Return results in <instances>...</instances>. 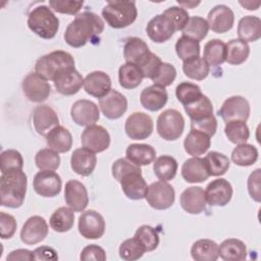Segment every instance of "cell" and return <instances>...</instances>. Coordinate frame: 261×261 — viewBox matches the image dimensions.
<instances>
[{"mask_svg": "<svg viewBox=\"0 0 261 261\" xmlns=\"http://www.w3.org/2000/svg\"><path fill=\"white\" fill-rule=\"evenodd\" d=\"M112 176L120 182L121 190L130 200H142L146 197L148 186L142 176L141 167L125 158L114 161L111 167Z\"/></svg>", "mask_w": 261, "mask_h": 261, "instance_id": "6da1fadb", "label": "cell"}, {"mask_svg": "<svg viewBox=\"0 0 261 261\" xmlns=\"http://www.w3.org/2000/svg\"><path fill=\"white\" fill-rule=\"evenodd\" d=\"M104 31V21L94 12L85 11L69 22L64 33L65 42L73 48L85 46Z\"/></svg>", "mask_w": 261, "mask_h": 261, "instance_id": "7a4b0ae2", "label": "cell"}, {"mask_svg": "<svg viewBox=\"0 0 261 261\" xmlns=\"http://www.w3.org/2000/svg\"><path fill=\"white\" fill-rule=\"evenodd\" d=\"M28 177L22 169H12L0 177L1 205L7 208H19L27 194Z\"/></svg>", "mask_w": 261, "mask_h": 261, "instance_id": "3957f363", "label": "cell"}, {"mask_svg": "<svg viewBox=\"0 0 261 261\" xmlns=\"http://www.w3.org/2000/svg\"><path fill=\"white\" fill-rule=\"evenodd\" d=\"M29 29L42 39H53L59 29V19L51 8L39 5L31 10L28 15Z\"/></svg>", "mask_w": 261, "mask_h": 261, "instance_id": "277c9868", "label": "cell"}, {"mask_svg": "<svg viewBox=\"0 0 261 261\" xmlns=\"http://www.w3.org/2000/svg\"><path fill=\"white\" fill-rule=\"evenodd\" d=\"M102 16L113 29H123L132 24L138 16L136 2L109 1L102 9Z\"/></svg>", "mask_w": 261, "mask_h": 261, "instance_id": "5b68a950", "label": "cell"}, {"mask_svg": "<svg viewBox=\"0 0 261 261\" xmlns=\"http://www.w3.org/2000/svg\"><path fill=\"white\" fill-rule=\"evenodd\" d=\"M72 67H74L72 55L66 51L57 50L40 57L36 62L35 71L47 81H54L58 73Z\"/></svg>", "mask_w": 261, "mask_h": 261, "instance_id": "8992f818", "label": "cell"}, {"mask_svg": "<svg viewBox=\"0 0 261 261\" xmlns=\"http://www.w3.org/2000/svg\"><path fill=\"white\" fill-rule=\"evenodd\" d=\"M156 128L158 135L165 141H175L184 133L185 119L179 111L166 109L159 114Z\"/></svg>", "mask_w": 261, "mask_h": 261, "instance_id": "52a82bcc", "label": "cell"}, {"mask_svg": "<svg viewBox=\"0 0 261 261\" xmlns=\"http://www.w3.org/2000/svg\"><path fill=\"white\" fill-rule=\"evenodd\" d=\"M145 199L152 208L156 210H165L173 205L175 192L167 181L158 180L148 187Z\"/></svg>", "mask_w": 261, "mask_h": 261, "instance_id": "ba28073f", "label": "cell"}, {"mask_svg": "<svg viewBox=\"0 0 261 261\" xmlns=\"http://www.w3.org/2000/svg\"><path fill=\"white\" fill-rule=\"evenodd\" d=\"M21 88L25 97L35 103L46 101L51 93V87L47 80L37 72L29 73L23 79Z\"/></svg>", "mask_w": 261, "mask_h": 261, "instance_id": "9c48e42d", "label": "cell"}, {"mask_svg": "<svg viewBox=\"0 0 261 261\" xmlns=\"http://www.w3.org/2000/svg\"><path fill=\"white\" fill-rule=\"evenodd\" d=\"M217 114L224 122L232 120L247 121L250 115V104L242 96H231L223 102Z\"/></svg>", "mask_w": 261, "mask_h": 261, "instance_id": "30bf717a", "label": "cell"}, {"mask_svg": "<svg viewBox=\"0 0 261 261\" xmlns=\"http://www.w3.org/2000/svg\"><path fill=\"white\" fill-rule=\"evenodd\" d=\"M33 187L35 192L41 197L53 198L60 193L62 180L60 175L54 170H41L36 173Z\"/></svg>", "mask_w": 261, "mask_h": 261, "instance_id": "8fae6325", "label": "cell"}, {"mask_svg": "<svg viewBox=\"0 0 261 261\" xmlns=\"http://www.w3.org/2000/svg\"><path fill=\"white\" fill-rule=\"evenodd\" d=\"M79 232L85 239H100L105 232L104 217L95 210L84 211L79 217Z\"/></svg>", "mask_w": 261, "mask_h": 261, "instance_id": "7c38bea8", "label": "cell"}, {"mask_svg": "<svg viewBox=\"0 0 261 261\" xmlns=\"http://www.w3.org/2000/svg\"><path fill=\"white\" fill-rule=\"evenodd\" d=\"M81 143L84 148L94 153H100L108 149L110 145V135L103 126L93 124L83 130Z\"/></svg>", "mask_w": 261, "mask_h": 261, "instance_id": "4fadbf2b", "label": "cell"}, {"mask_svg": "<svg viewBox=\"0 0 261 261\" xmlns=\"http://www.w3.org/2000/svg\"><path fill=\"white\" fill-rule=\"evenodd\" d=\"M154 128L152 118L144 112H134L124 124V130L132 140H145L151 136Z\"/></svg>", "mask_w": 261, "mask_h": 261, "instance_id": "5bb4252c", "label": "cell"}, {"mask_svg": "<svg viewBox=\"0 0 261 261\" xmlns=\"http://www.w3.org/2000/svg\"><path fill=\"white\" fill-rule=\"evenodd\" d=\"M70 116L73 122L81 126H90L95 124L100 118L98 106L86 99L75 101L70 109Z\"/></svg>", "mask_w": 261, "mask_h": 261, "instance_id": "9a60e30c", "label": "cell"}, {"mask_svg": "<svg viewBox=\"0 0 261 261\" xmlns=\"http://www.w3.org/2000/svg\"><path fill=\"white\" fill-rule=\"evenodd\" d=\"M206 202L210 206L223 207L227 205L232 197V187L224 178H217L208 184L205 190Z\"/></svg>", "mask_w": 261, "mask_h": 261, "instance_id": "2e32d148", "label": "cell"}, {"mask_svg": "<svg viewBox=\"0 0 261 261\" xmlns=\"http://www.w3.org/2000/svg\"><path fill=\"white\" fill-rule=\"evenodd\" d=\"M99 107L106 118L118 119L127 109V100L121 93L111 89L108 94L99 99Z\"/></svg>", "mask_w": 261, "mask_h": 261, "instance_id": "e0dca14e", "label": "cell"}, {"mask_svg": "<svg viewBox=\"0 0 261 261\" xmlns=\"http://www.w3.org/2000/svg\"><path fill=\"white\" fill-rule=\"evenodd\" d=\"M48 224L46 220L39 216L34 215L28 218L20 230V240L25 245L38 244L47 237Z\"/></svg>", "mask_w": 261, "mask_h": 261, "instance_id": "ac0fdd59", "label": "cell"}, {"mask_svg": "<svg viewBox=\"0 0 261 261\" xmlns=\"http://www.w3.org/2000/svg\"><path fill=\"white\" fill-rule=\"evenodd\" d=\"M148 37L155 43H163L169 40L176 32L172 20L163 13L154 16L146 27Z\"/></svg>", "mask_w": 261, "mask_h": 261, "instance_id": "d6986e66", "label": "cell"}, {"mask_svg": "<svg viewBox=\"0 0 261 261\" xmlns=\"http://www.w3.org/2000/svg\"><path fill=\"white\" fill-rule=\"evenodd\" d=\"M207 22L209 29L214 33L223 34L231 30L234 22V14L232 10L223 4L214 6L208 13Z\"/></svg>", "mask_w": 261, "mask_h": 261, "instance_id": "ffe728a7", "label": "cell"}, {"mask_svg": "<svg viewBox=\"0 0 261 261\" xmlns=\"http://www.w3.org/2000/svg\"><path fill=\"white\" fill-rule=\"evenodd\" d=\"M64 199L67 206L74 212L84 211L89 204L88 191L85 185L75 179H70L65 184Z\"/></svg>", "mask_w": 261, "mask_h": 261, "instance_id": "44dd1931", "label": "cell"}, {"mask_svg": "<svg viewBox=\"0 0 261 261\" xmlns=\"http://www.w3.org/2000/svg\"><path fill=\"white\" fill-rule=\"evenodd\" d=\"M54 87L58 93L65 96L76 94L84 86L83 75L74 68H68L56 75L53 81Z\"/></svg>", "mask_w": 261, "mask_h": 261, "instance_id": "7402d4cb", "label": "cell"}, {"mask_svg": "<svg viewBox=\"0 0 261 261\" xmlns=\"http://www.w3.org/2000/svg\"><path fill=\"white\" fill-rule=\"evenodd\" d=\"M33 123L36 132L47 136L50 130L59 125V118L55 110L48 105H39L33 112Z\"/></svg>", "mask_w": 261, "mask_h": 261, "instance_id": "603a6c76", "label": "cell"}, {"mask_svg": "<svg viewBox=\"0 0 261 261\" xmlns=\"http://www.w3.org/2000/svg\"><path fill=\"white\" fill-rule=\"evenodd\" d=\"M179 203L186 212L200 214L206 208L205 191L201 187H190L181 193Z\"/></svg>", "mask_w": 261, "mask_h": 261, "instance_id": "cb8c5ba5", "label": "cell"}, {"mask_svg": "<svg viewBox=\"0 0 261 261\" xmlns=\"http://www.w3.org/2000/svg\"><path fill=\"white\" fill-rule=\"evenodd\" d=\"M84 89L89 95L100 99L111 90L110 76L101 70L92 71L84 79Z\"/></svg>", "mask_w": 261, "mask_h": 261, "instance_id": "d4e9b609", "label": "cell"}, {"mask_svg": "<svg viewBox=\"0 0 261 261\" xmlns=\"http://www.w3.org/2000/svg\"><path fill=\"white\" fill-rule=\"evenodd\" d=\"M97 165V157L94 152L86 148H77L70 157L71 169L79 175H90Z\"/></svg>", "mask_w": 261, "mask_h": 261, "instance_id": "484cf974", "label": "cell"}, {"mask_svg": "<svg viewBox=\"0 0 261 261\" xmlns=\"http://www.w3.org/2000/svg\"><path fill=\"white\" fill-rule=\"evenodd\" d=\"M168 99L167 92L165 88L152 85L145 88L141 95L140 101L142 106L149 111H158L165 106Z\"/></svg>", "mask_w": 261, "mask_h": 261, "instance_id": "4316f807", "label": "cell"}, {"mask_svg": "<svg viewBox=\"0 0 261 261\" xmlns=\"http://www.w3.org/2000/svg\"><path fill=\"white\" fill-rule=\"evenodd\" d=\"M181 176L187 182L196 184L205 181L210 175L204 162V158L192 157L187 159L181 166Z\"/></svg>", "mask_w": 261, "mask_h": 261, "instance_id": "83f0119b", "label": "cell"}, {"mask_svg": "<svg viewBox=\"0 0 261 261\" xmlns=\"http://www.w3.org/2000/svg\"><path fill=\"white\" fill-rule=\"evenodd\" d=\"M148 45L140 38L132 37L127 39L123 46V57L126 63L140 65L150 54Z\"/></svg>", "mask_w": 261, "mask_h": 261, "instance_id": "f1b7e54d", "label": "cell"}, {"mask_svg": "<svg viewBox=\"0 0 261 261\" xmlns=\"http://www.w3.org/2000/svg\"><path fill=\"white\" fill-rule=\"evenodd\" d=\"M210 137L196 129H191L184 141L185 151L193 157H199L206 153L210 148Z\"/></svg>", "mask_w": 261, "mask_h": 261, "instance_id": "f546056e", "label": "cell"}, {"mask_svg": "<svg viewBox=\"0 0 261 261\" xmlns=\"http://www.w3.org/2000/svg\"><path fill=\"white\" fill-rule=\"evenodd\" d=\"M48 147L57 153H66L71 149L72 136L67 128L58 125L46 136Z\"/></svg>", "mask_w": 261, "mask_h": 261, "instance_id": "4dcf8cb0", "label": "cell"}, {"mask_svg": "<svg viewBox=\"0 0 261 261\" xmlns=\"http://www.w3.org/2000/svg\"><path fill=\"white\" fill-rule=\"evenodd\" d=\"M125 156L128 161L138 165H149L155 160L156 151L148 144H130L125 151Z\"/></svg>", "mask_w": 261, "mask_h": 261, "instance_id": "1f68e13d", "label": "cell"}, {"mask_svg": "<svg viewBox=\"0 0 261 261\" xmlns=\"http://www.w3.org/2000/svg\"><path fill=\"white\" fill-rule=\"evenodd\" d=\"M218 255L225 261H242L247 258V248L241 240L227 239L218 246Z\"/></svg>", "mask_w": 261, "mask_h": 261, "instance_id": "d6a6232c", "label": "cell"}, {"mask_svg": "<svg viewBox=\"0 0 261 261\" xmlns=\"http://www.w3.org/2000/svg\"><path fill=\"white\" fill-rule=\"evenodd\" d=\"M239 39L248 43L255 42L261 37V20L257 16L247 15L240 19L238 24Z\"/></svg>", "mask_w": 261, "mask_h": 261, "instance_id": "836d02e7", "label": "cell"}, {"mask_svg": "<svg viewBox=\"0 0 261 261\" xmlns=\"http://www.w3.org/2000/svg\"><path fill=\"white\" fill-rule=\"evenodd\" d=\"M192 258L196 261H215L218 259V245L209 239L196 241L191 248Z\"/></svg>", "mask_w": 261, "mask_h": 261, "instance_id": "e575fe53", "label": "cell"}, {"mask_svg": "<svg viewBox=\"0 0 261 261\" xmlns=\"http://www.w3.org/2000/svg\"><path fill=\"white\" fill-rule=\"evenodd\" d=\"M202 58L209 66L221 65L226 58L225 43L219 39H212L208 41L204 46Z\"/></svg>", "mask_w": 261, "mask_h": 261, "instance_id": "d590c367", "label": "cell"}, {"mask_svg": "<svg viewBox=\"0 0 261 261\" xmlns=\"http://www.w3.org/2000/svg\"><path fill=\"white\" fill-rule=\"evenodd\" d=\"M144 75L141 68L133 63H124L118 69L119 85L127 90L137 88L143 81Z\"/></svg>", "mask_w": 261, "mask_h": 261, "instance_id": "8d00e7d4", "label": "cell"}, {"mask_svg": "<svg viewBox=\"0 0 261 261\" xmlns=\"http://www.w3.org/2000/svg\"><path fill=\"white\" fill-rule=\"evenodd\" d=\"M74 211L68 207H59L56 209L49 220L50 226L54 231L66 232L70 230L74 223Z\"/></svg>", "mask_w": 261, "mask_h": 261, "instance_id": "74e56055", "label": "cell"}, {"mask_svg": "<svg viewBox=\"0 0 261 261\" xmlns=\"http://www.w3.org/2000/svg\"><path fill=\"white\" fill-rule=\"evenodd\" d=\"M226 49V58L229 64L239 65L244 63L250 54V47L248 43L240 40V39H232L225 44Z\"/></svg>", "mask_w": 261, "mask_h": 261, "instance_id": "f35d334b", "label": "cell"}, {"mask_svg": "<svg viewBox=\"0 0 261 261\" xmlns=\"http://www.w3.org/2000/svg\"><path fill=\"white\" fill-rule=\"evenodd\" d=\"M176 160L169 155H162L154 160L153 170L155 175L163 181H169L174 178L177 171Z\"/></svg>", "mask_w": 261, "mask_h": 261, "instance_id": "ab89813d", "label": "cell"}, {"mask_svg": "<svg viewBox=\"0 0 261 261\" xmlns=\"http://www.w3.org/2000/svg\"><path fill=\"white\" fill-rule=\"evenodd\" d=\"M204 162L209 175L212 176L223 175L228 170L230 164L227 156L216 151L208 152L204 158Z\"/></svg>", "mask_w": 261, "mask_h": 261, "instance_id": "60d3db41", "label": "cell"}, {"mask_svg": "<svg viewBox=\"0 0 261 261\" xmlns=\"http://www.w3.org/2000/svg\"><path fill=\"white\" fill-rule=\"evenodd\" d=\"M258 159V150L251 144H240L231 152V161L239 166H250Z\"/></svg>", "mask_w": 261, "mask_h": 261, "instance_id": "b9f144b4", "label": "cell"}, {"mask_svg": "<svg viewBox=\"0 0 261 261\" xmlns=\"http://www.w3.org/2000/svg\"><path fill=\"white\" fill-rule=\"evenodd\" d=\"M182 70L185 74L192 80L203 81L206 79L210 71V66L202 57H195L184 61Z\"/></svg>", "mask_w": 261, "mask_h": 261, "instance_id": "7bdbcfd3", "label": "cell"}, {"mask_svg": "<svg viewBox=\"0 0 261 261\" xmlns=\"http://www.w3.org/2000/svg\"><path fill=\"white\" fill-rule=\"evenodd\" d=\"M208 31L209 25L206 19L201 16H192L182 29V36L200 42L206 38Z\"/></svg>", "mask_w": 261, "mask_h": 261, "instance_id": "ee69618b", "label": "cell"}, {"mask_svg": "<svg viewBox=\"0 0 261 261\" xmlns=\"http://www.w3.org/2000/svg\"><path fill=\"white\" fill-rule=\"evenodd\" d=\"M224 134L228 141L236 145L245 144L250 137L249 127L246 121L242 120H232L226 122L224 127Z\"/></svg>", "mask_w": 261, "mask_h": 261, "instance_id": "f6af8a7d", "label": "cell"}, {"mask_svg": "<svg viewBox=\"0 0 261 261\" xmlns=\"http://www.w3.org/2000/svg\"><path fill=\"white\" fill-rule=\"evenodd\" d=\"M184 107L191 120H199L213 114L212 102L204 94L196 102Z\"/></svg>", "mask_w": 261, "mask_h": 261, "instance_id": "bcb514c9", "label": "cell"}, {"mask_svg": "<svg viewBox=\"0 0 261 261\" xmlns=\"http://www.w3.org/2000/svg\"><path fill=\"white\" fill-rule=\"evenodd\" d=\"M175 52L179 59L187 61L200 56V43L189 37L181 36L175 43Z\"/></svg>", "mask_w": 261, "mask_h": 261, "instance_id": "7dc6e473", "label": "cell"}, {"mask_svg": "<svg viewBox=\"0 0 261 261\" xmlns=\"http://www.w3.org/2000/svg\"><path fill=\"white\" fill-rule=\"evenodd\" d=\"M175 95L177 100L184 106H187L196 102L198 99L201 98L203 94L201 88L198 85L189 82H182L177 85L175 89Z\"/></svg>", "mask_w": 261, "mask_h": 261, "instance_id": "c3c4849f", "label": "cell"}, {"mask_svg": "<svg viewBox=\"0 0 261 261\" xmlns=\"http://www.w3.org/2000/svg\"><path fill=\"white\" fill-rule=\"evenodd\" d=\"M35 163L40 170H56L60 165V157L54 150L44 148L37 152Z\"/></svg>", "mask_w": 261, "mask_h": 261, "instance_id": "681fc988", "label": "cell"}, {"mask_svg": "<svg viewBox=\"0 0 261 261\" xmlns=\"http://www.w3.org/2000/svg\"><path fill=\"white\" fill-rule=\"evenodd\" d=\"M146 252L144 246L134 237L123 241L118 249L119 257L125 261H135L140 259Z\"/></svg>", "mask_w": 261, "mask_h": 261, "instance_id": "f907efd6", "label": "cell"}, {"mask_svg": "<svg viewBox=\"0 0 261 261\" xmlns=\"http://www.w3.org/2000/svg\"><path fill=\"white\" fill-rule=\"evenodd\" d=\"M145 248L146 252L154 251L159 245V236L156 229L150 225H141L134 236Z\"/></svg>", "mask_w": 261, "mask_h": 261, "instance_id": "816d5d0a", "label": "cell"}, {"mask_svg": "<svg viewBox=\"0 0 261 261\" xmlns=\"http://www.w3.org/2000/svg\"><path fill=\"white\" fill-rule=\"evenodd\" d=\"M176 76V69L175 67L167 62H162L159 66L157 72L152 79V82L154 85L160 86V87H168L170 86Z\"/></svg>", "mask_w": 261, "mask_h": 261, "instance_id": "f5cc1de1", "label": "cell"}, {"mask_svg": "<svg viewBox=\"0 0 261 261\" xmlns=\"http://www.w3.org/2000/svg\"><path fill=\"white\" fill-rule=\"evenodd\" d=\"M23 159L21 154L14 150L8 149L1 153V172L4 173L12 169H22Z\"/></svg>", "mask_w": 261, "mask_h": 261, "instance_id": "db71d44e", "label": "cell"}, {"mask_svg": "<svg viewBox=\"0 0 261 261\" xmlns=\"http://www.w3.org/2000/svg\"><path fill=\"white\" fill-rule=\"evenodd\" d=\"M84 2L83 1H73V0H51L49 1V6L52 8L54 11L58 13H63V14H77V12L81 10L83 7Z\"/></svg>", "mask_w": 261, "mask_h": 261, "instance_id": "11a10c76", "label": "cell"}, {"mask_svg": "<svg viewBox=\"0 0 261 261\" xmlns=\"http://www.w3.org/2000/svg\"><path fill=\"white\" fill-rule=\"evenodd\" d=\"M163 14L172 20L175 27V31H182L190 18L188 11L184 7L177 6H171L167 8L163 11Z\"/></svg>", "mask_w": 261, "mask_h": 261, "instance_id": "9f6ffc18", "label": "cell"}, {"mask_svg": "<svg viewBox=\"0 0 261 261\" xmlns=\"http://www.w3.org/2000/svg\"><path fill=\"white\" fill-rule=\"evenodd\" d=\"M191 129L202 132L211 138L216 133L217 120L213 114L199 120H191Z\"/></svg>", "mask_w": 261, "mask_h": 261, "instance_id": "6f0895ef", "label": "cell"}, {"mask_svg": "<svg viewBox=\"0 0 261 261\" xmlns=\"http://www.w3.org/2000/svg\"><path fill=\"white\" fill-rule=\"evenodd\" d=\"M161 63H162L161 59L154 53L150 52V54L139 65V67L141 68L144 77L152 80L153 76L155 75V73L157 72L159 66L161 65Z\"/></svg>", "mask_w": 261, "mask_h": 261, "instance_id": "680465c9", "label": "cell"}, {"mask_svg": "<svg viewBox=\"0 0 261 261\" xmlns=\"http://www.w3.org/2000/svg\"><path fill=\"white\" fill-rule=\"evenodd\" d=\"M16 226H17L16 220L12 215L7 214L5 212L0 213V236H1V239L6 240V239L12 238L16 230Z\"/></svg>", "mask_w": 261, "mask_h": 261, "instance_id": "91938a15", "label": "cell"}, {"mask_svg": "<svg viewBox=\"0 0 261 261\" xmlns=\"http://www.w3.org/2000/svg\"><path fill=\"white\" fill-rule=\"evenodd\" d=\"M107 258L106 253L103 248L98 245L92 244L85 247L80 255V259L83 261L96 260V261H105Z\"/></svg>", "mask_w": 261, "mask_h": 261, "instance_id": "94428289", "label": "cell"}, {"mask_svg": "<svg viewBox=\"0 0 261 261\" xmlns=\"http://www.w3.org/2000/svg\"><path fill=\"white\" fill-rule=\"evenodd\" d=\"M260 169L257 168L254 170L249 178H248V192L251 198L256 201L260 202L261 201V192H260Z\"/></svg>", "mask_w": 261, "mask_h": 261, "instance_id": "6125c7cd", "label": "cell"}, {"mask_svg": "<svg viewBox=\"0 0 261 261\" xmlns=\"http://www.w3.org/2000/svg\"><path fill=\"white\" fill-rule=\"evenodd\" d=\"M35 260H58L57 252L48 246H41L34 250Z\"/></svg>", "mask_w": 261, "mask_h": 261, "instance_id": "be15d7a7", "label": "cell"}, {"mask_svg": "<svg viewBox=\"0 0 261 261\" xmlns=\"http://www.w3.org/2000/svg\"><path fill=\"white\" fill-rule=\"evenodd\" d=\"M6 260L8 261H15V260H28V261H32L35 260V256H34V252L27 250V249H17V250H13L11 251L7 257Z\"/></svg>", "mask_w": 261, "mask_h": 261, "instance_id": "e7e4bbea", "label": "cell"}, {"mask_svg": "<svg viewBox=\"0 0 261 261\" xmlns=\"http://www.w3.org/2000/svg\"><path fill=\"white\" fill-rule=\"evenodd\" d=\"M240 4L243 5L245 8H247L248 10H257L259 5H260V2H252V1H245V2H242L240 1Z\"/></svg>", "mask_w": 261, "mask_h": 261, "instance_id": "03108f58", "label": "cell"}, {"mask_svg": "<svg viewBox=\"0 0 261 261\" xmlns=\"http://www.w3.org/2000/svg\"><path fill=\"white\" fill-rule=\"evenodd\" d=\"M178 4H179V5H182V6H185V7L193 8V7L197 6V5H199L200 2H179V1H178Z\"/></svg>", "mask_w": 261, "mask_h": 261, "instance_id": "003e7915", "label": "cell"}]
</instances>
